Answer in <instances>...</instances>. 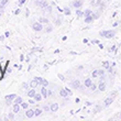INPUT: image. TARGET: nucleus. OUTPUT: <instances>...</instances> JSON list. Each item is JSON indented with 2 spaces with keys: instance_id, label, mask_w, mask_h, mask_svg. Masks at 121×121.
<instances>
[{
  "instance_id": "6e6552de",
  "label": "nucleus",
  "mask_w": 121,
  "mask_h": 121,
  "mask_svg": "<svg viewBox=\"0 0 121 121\" xmlns=\"http://www.w3.org/2000/svg\"><path fill=\"white\" fill-rule=\"evenodd\" d=\"M106 88H107V85H106L105 80H100V83H99V85H98V89L100 90V91H105Z\"/></svg>"
},
{
  "instance_id": "20e7f679",
  "label": "nucleus",
  "mask_w": 121,
  "mask_h": 121,
  "mask_svg": "<svg viewBox=\"0 0 121 121\" xmlns=\"http://www.w3.org/2000/svg\"><path fill=\"white\" fill-rule=\"evenodd\" d=\"M32 29L34 30V31H36V32H41L42 30H43V26H42V23L41 22H33L32 23Z\"/></svg>"
},
{
  "instance_id": "f257e3e1",
  "label": "nucleus",
  "mask_w": 121,
  "mask_h": 121,
  "mask_svg": "<svg viewBox=\"0 0 121 121\" xmlns=\"http://www.w3.org/2000/svg\"><path fill=\"white\" fill-rule=\"evenodd\" d=\"M117 92H118L117 90H113V91H111L109 94V96L105 99V101H104V107H109V106L111 105L112 102H113V100H115L116 96H117Z\"/></svg>"
},
{
  "instance_id": "c9c22d12",
  "label": "nucleus",
  "mask_w": 121,
  "mask_h": 121,
  "mask_svg": "<svg viewBox=\"0 0 121 121\" xmlns=\"http://www.w3.org/2000/svg\"><path fill=\"white\" fill-rule=\"evenodd\" d=\"M96 89H97V85H95V84H92L91 86H90V90H91V91H95Z\"/></svg>"
},
{
  "instance_id": "473e14b6",
  "label": "nucleus",
  "mask_w": 121,
  "mask_h": 121,
  "mask_svg": "<svg viewBox=\"0 0 121 121\" xmlns=\"http://www.w3.org/2000/svg\"><path fill=\"white\" fill-rule=\"evenodd\" d=\"M34 111H35V117H39V116H41V113H42V109H36Z\"/></svg>"
},
{
  "instance_id": "0eeeda50",
  "label": "nucleus",
  "mask_w": 121,
  "mask_h": 121,
  "mask_svg": "<svg viewBox=\"0 0 121 121\" xmlns=\"http://www.w3.org/2000/svg\"><path fill=\"white\" fill-rule=\"evenodd\" d=\"M83 3H84L83 0H74L73 2H72V6H73L75 9H79L80 7H83Z\"/></svg>"
},
{
  "instance_id": "6ab92c4d",
  "label": "nucleus",
  "mask_w": 121,
  "mask_h": 121,
  "mask_svg": "<svg viewBox=\"0 0 121 121\" xmlns=\"http://www.w3.org/2000/svg\"><path fill=\"white\" fill-rule=\"evenodd\" d=\"M39 22H41L42 24H48V22H50V21H48V19H46V18H40V19H39Z\"/></svg>"
},
{
  "instance_id": "a878e982",
  "label": "nucleus",
  "mask_w": 121,
  "mask_h": 121,
  "mask_svg": "<svg viewBox=\"0 0 121 121\" xmlns=\"http://www.w3.org/2000/svg\"><path fill=\"white\" fill-rule=\"evenodd\" d=\"M35 79L38 80L39 85H41V86H43V83H44V79H43L42 77H35Z\"/></svg>"
},
{
  "instance_id": "f8f14e48",
  "label": "nucleus",
  "mask_w": 121,
  "mask_h": 121,
  "mask_svg": "<svg viewBox=\"0 0 121 121\" xmlns=\"http://www.w3.org/2000/svg\"><path fill=\"white\" fill-rule=\"evenodd\" d=\"M84 85L86 86V88H90V86L92 85L91 78H86V79H85V82H84Z\"/></svg>"
},
{
  "instance_id": "a18cd8bd",
  "label": "nucleus",
  "mask_w": 121,
  "mask_h": 121,
  "mask_svg": "<svg viewBox=\"0 0 121 121\" xmlns=\"http://www.w3.org/2000/svg\"><path fill=\"white\" fill-rule=\"evenodd\" d=\"M20 12H21V10H20V9H17L16 11H14V14H16V16H17V14H19Z\"/></svg>"
},
{
  "instance_id": "864d4df0",
  "label": "nucleus",
  "mask_w": 121,
  "mask_h": 121,
  "mask_svg": "<svg viewBox=\"0 0 121 121\" xmlns=\"http://www.w3.org/2000/svg\"><path fill=\"white\" fill-rule=\"evenodd\" d=\"M99 48H104V45H102V44H100V43H99Z\"/></svg>"
},
{
  "instance_id": "b1692460",
  "label": "nucleus",
  "mask_w": 121,
  "mask_h": 121,
  "mask_svg": "<svg viewBox=\"0 0 121 121\" xmlns=\"http://www.w3.org/2000/svg\"><path fill=\"white\" fill-rule=\"evenodd\" d=\"M29 102H21V104H20V106H21V108L22 109H28V107H29Z\"/></svg>"
},
{
  "instance_id": "bb28decb",
  "label": "nucleus",
  "mask_w": 121,
  "mask_h": 121,
  "mask_svg": "<svg viewBox=\"0 0 121 121\" xmlns=\"http://www.w3.org/2000/svg\"><path fill=\"white\" fill-rule=\"evenodd\" d=\"M102 67H104V68H107V69H108L109 67H110V64H109L108 60H105V62H102Z\"/></svg>"
},
{
  "instance_id": "7c9ffc66",
  "label": "nucleus",
  "mask_w": 121,
  "mask_h": 121,
  "mask_svg": "<svg viewBox=\"0 0 121 121\" xmlns=\"http://www.w3.org/2000/svg\"><path fill=\"white\" fill-rule=\"evenodd\" d=\"M52 30H53V26L48 24V26H46V29H45V32H46V33H50V32H52Z\"/></svg>"
},
{
  "instance_id": "39448f33",
  "label": "nucleus",
  "mask_w": 121,
  "mask_h": 121,
  "mask_svg": "<svg viewBox=\"0 0 121 121\" xmlns=\"http://www.w3.org/2000/svg\"><path fill=\"white\" fill-rule=\"evenodd\" d=\"M16 97H17L16 94H10V95L6 96V97H4V99H6V105L7 106H10V105H11V102L14 100V98H16Z\"/></svg>"
},
{
  "instance_id": "3c124183",
  "label": "nucleus",
  "mask_w": 121,
  "mask_h": 121,
  "mask_svg": "<svg viewBox=\"0 0 121 121\" xmlns=\"http://www.w3.org/2000/svg\"><path fill=\"white\" fill-rule=\"evenodd\" d=\"M116 50V46L115 45H113V46H111V48H110V51H115Z\"/></svg>"
},
{
  "instance_id": "423d86ee",
  "label": "nucleus",
  "mask_w": 121,
  "mask_h": 121,
  "mask_svg": "<svg viewBox=\"0 0 121 121\" xmlns=\"http://www.w3.org/2000/svg\"><path fill=\"white\" fill-rule=\"evenodd\" d=\"M80 85H82V84H80L79 79H73L72 82H70V87L74 88V89H78Z\"/></svg>"
},
{
  "instance_id": "412c9836",
  "label": "nucleus",
  "mask_w": 121,
  "mask_h": 121,
  "mask_svg": "<svg viewBox=\"0 0 121 121\" xmlns=\"http://www.w3.org/2000/svg\"><path fill=\"white\" fill-rule=\"evenodd\" d=\"M42 97H43V96H42L41 94H35V96L33 97V98H34L35 101H41V100H42Z\"/></svg>"
},
{
  "instance_id": "aec40b11",
  "label": "nucleus",
  "mask_w": 121,
  "mask_h": 121,
  "mask_svg": "<svg viewBox=\"0 0 121 121\" xmlns=\"http://www.w3.org/2000/svg\"><path fill=\"white\" fill-rule=\"evenodd\" d=\"M92 21H94V18H92V16L85 17V23H91Z\"/></svg>"
},
{
  "instance_id": "cd10ccee",
  "label": "nucleus",
  "mask_w": 121,
  "mask_h": 121,
  "mask_svg": "<svg viewBox=\"0 0 121 121\" xmlns=\"http://www.w3.org/2000/svg\"><path fill=\"white\" fill-rule=\"evenodd\" d=\"M91 77H94V78H97V77H99V75H98V69L92 70V73H91Z\"/></svg>"
},
{
  "instance_id": "1a4fd4ad",
  "label": "nucleus",
  "mask_w": 121,
  "mask_h": 121,
  "mask_svg": "<svg viewBox=\"0 0 121 121\" xmlns=\"http://www.w3.org/2000/svg\"><path fill=\"white\" fill-rule=\"evenodd\" d=\"M26 116L28 118H33V117H35V111L33 109H28L26 112Z\"/></svg>"
},
{
  "instance_id": "dca6fc26",
  "label": "nucleus",
  "mask_w": 121,
  "mask_h": 121,
  "mask_svg": "<svg viewBox=\"0 0 121 121\" xmlns=\"http://www.w3.org/2000/svg\"><path fill=\"white\" fill-rule=\"evenodd\" d=\"M20 108H21V106H20L19 104H14V105H13V112H14V113H18V112L20 111Z\"/></svg>"
},
{
  "instance_id": "5fc2aeb1",
  "label": "nucleus",
  "mask_w": 121,
  "mask_h": 121,
  "mask_svg": "<svg viewBox=\"0 0 121 121\" xmlns=\"http://www.w3.org/2000/svg\"><path fill=\"white\" fill-rule=\"evenodd\" d=\"M118 24H119V22H115V23H113V26H117Z\"/></svg>"
},
{
  "instance_id": "49530a36",
  "label": "nucleus",
  "mask_w": 121,
  "mask_h": 121,
  "mask_svg": "<svg viewBox=\"0 0 121 121\" xmlns=\"http://www.w3.org/2000/svg\"><path fill=\"white\" fill-rule=\"evenodd\" d=\"M91 42H92V43H95V44H99V43H100V42H99L98 40H92Z\"/></svg>"
},
{
  "instance_id": "a211bd4d",
  "label": "nucleus",
  "mask_w": 121,
  "mask_h": 121,
  "mask_svg": "<svg viewBox=\"0 0 121 121\" xmlns=\"http://www.w3.org/2000/svg\"><path fill=\"white\" fill-rule=\"evenodd\" d=\"M60 97H63V98H65V97H67V96H68V94H67V91L65 90V88L60 90Z\"/></svg>"
},
{
  "instance_id": "2eb2a0df",
  "label": "nucleus",
  "mask_w": 121,
  "mask_h": 121,
  "mask_svg": "<svg viewBox=\"0 0 121 121\" xmlns=\"http://www.w3.org/2000/svg\"><path fill=\"white\" fill-rule=\"evenodd\" d=\"M35 94H36V92H35V88H31V89L28 91V96H29L30 98H33L35 96Z\"/></svg>"
},
{
  "instance_id": "2f4dec72",
  "label": "nucleus",
  "mask_w": 121,
  "mask_h": 121,
  "mask_svg": "<svg viewBox=\"0 0 121 121\" xmlns=\"http://www.w3.org/2000/svg\"><path fill=\"white\" fill-rule=\"evenodd\" d=\"M76 16L77 17H83L84 16V12H83V11H80L79 9H77L76 10Z\"/></svg>"
},
{
  "instance_id": "a19ab883",
  "label": "nucleus",
  "mask_w": 121,
  "mask_h": 121,
  "mask_svg": "<svg viewBox=\"0 0 121 121\" xmlns=\"http://www.w3.org/2000/svg\"><path fill=\"white\" fill-rule=\"evenodd\" d=\"M8 118H9L10 120H13V119H14V115H13V113H9Z\"/></svg>"
},
{
  "instance_id": "f704fd0d",
  "label": "nucleus",
  "mask_w": 121,
  "mask_h": 121,
  "mask_svg": "<svg viewBox=\"0 0 121 121\" xmlns=\"http://www.w3.org/2000/svg\"><path fill=\"white\" fill-rule=\"evenodd\" d=\"M26 2V0H19V2H18V7H22Z\"/></svg>"
},
{
  "instance_id": "f3484780",
  "label": "nucleus",
  "mask_w": 121,
  "mask_h": 121,
  "mask_svg": "<svg viewBox=\"0 0 121 121\" xmlns=\"http://www.w3.org/2000/svg\"><path fill=\"white\" fill-rule=\"evenodd\" d=\"M100 2H101V0H91V1H90V4L94 7H99Z\"/></svg>"
},
{
  "instance_id": "de8ad7c7",
  "label": "nucleus",
  "mask_w": 121,
  "mask_h": 121,
  "mask_svg": "<svg viewBox=\"0 0 121 121\" xmlns=\"http://www.w3.org/2000/svg\"><path fill=\"white\" fill-rule=\"evenodd\" d=\"M29 104H31V105H34V104H35V100H32V99H31V100H29Z\"/></svg>"
},
{
  "instance_id": "5701e85b",
  "label": "nucleus",
  "mask_w": 121,
  "mask_h": 121,
  "mask_svg": "<svg viewBox=\"0 0 121 121\" xmlns=\"http://www.w3.org/2000/svg\"><path fill=\"white\" fill-rule=\"evenodd\" d=\"M84 16L85 17H88V16H92V11L90 9H86L84 11Z\"/></svg>"
},
{
  "instance_id": "c756f323",
  "label": "nucleus",
  "mask_w": 121,
  "mask_h": 121,
  "mask_svg": "<svg viewBox=\"0 0 121 121\" xmlns=\"http://www.w3.org/2000/svg\"><path fill=\"white\" fill-rule=\"evenodd\" d=\"M99 17H100V11H99V12H96V13H92V18H94V20L99 19Z\"/></svg>"
},
{
  "instance_id": "e433bc0d",
  "label": "nucleus",
  "mask_w": 121,
  "mask_h": 121,
  "mask_svg": "<svg viewBox=\"0 0 121 121\" xmlns=\"http://www.w3.org/2000/svg\"><path fill=\"white\" fill-rule=\"evenodd\" d=\"M65 90H66V91H67V94H68V96H72V95H73V92H72V90H70L69 88H67V87H66V88H65Z\"/></svg>"
},
{
  "instance_id": "4be33fe9",
  "label": "nucleus",
  "mask_w": 121,
  "mask_h": 121,
  "mask_svg": "<svg viewBox=\"0 0 121 121\" xmlns=\"http://www.w3.org/2000/svg\"><path fill=\"white\" fill-rule=\"evenodd\" d=\"M63 12H64V14H65V16H70V9L68 8V7H65V8H64Z\"/></svg>"
},
{
  "instance_id": "72a5a7b5",
  "label": "nucleus",
  "mask_w": 121,
  "mask_h": 121,
  "mask_svg": "<svg viewBox=\"0 0 121 121\" xmlns=\"http://www.w3.org/2000/svg\"><path fill=\"white\" fill-rule=\"evenodd\" d=\"M98 75H99V77H100V76H105V70L102 69V68L98 69Z\"/></svg>"
},
{
  "instance_id": "4468645a",
  "label": "nucleus",
  "mask_w": 121,
  "mask_h": 121,
  "mask_svg": "<svg viewBox=\"0 0 121 121\" xmlns=\"http://www.w3.org/2000/svg\"><path fill=\"white\" fill-rule=\"evenodd\" d=\"M41 95L44 97V98H46L48 97V89H46V87H42L41 88Z\"/></svg>"
},
{
  "instance_id": "4d7b16f0",
  "label": "nucleus",
  "mask_w": 121,
  "mask_h": 121,
  "mask_svg": "<svg viewBox=\"0 0 121 121\" xmlns=\"http://www.w3.org/2000/svg\"><path fill=\"white\" fill-rule=\"evenodd\" d=\"M0 17H1V12H0Z\"/></svg>"
},
{
  "instance_id": "7ed1b4c3",
  "label": "nucleus",
  "mask_w": 121,
  "mask_h": 121,
  "mask_svg": "<svg viewBox=\"0 0 121 121\" xmlns=\"http://www.w3.org/2000/svg\"><path fill=\"white\" fill-rule=\"evenodd\" d=\"M35 4H36L38 7H40L42 10H44L48 6H50L46 0H35Z\"/></svg>"
},
{
  "instance_id": "37998d69",
  "label": "nucleus",
  "mask_w": 121,
  "mask_h": 121,
  "mask_svg": "<svg viewBox=\"0 0 121 121\" xmlns=\"http://www.w3.org/2000/svg\"><path fill=\"white\" fill-rule=\"evenodd\" d=\"M36 51H41V48H32V52H36Z\"/></svg>"
},
{
  "instance_id": "09e8293b",
  "label": "nucleus",
  "mask_w": 121,
  "mask_h": 121,
  "mask_svg": "<svg viewBox=\"0 0 121 121\" xmlns=\"http://www.w3.org/2000/svg\"><path fill=\"white\" fill-rule=\"evenodd\" d=\"M23 60H24V56L21 54V55H20V60H21V62H23Z\"/></svg>"
},
{
  "instance_id": "8fccbe9b",
  "label": "nucleus",
  "mask_w": 121,
  "mask_h": 121,
  "mask_svg": "<svg viewBox=\"0 0 121 121\" xmlns=\"http://www.w3.org/2000/svg\"><path fill=\"white\" fill-rule=\"evenodd\" d=\"M4 38H6L4 35H1V36H0V41H4Z\"/></svg>"
},
{
  "instance_id": "79ce46f5",
  "label": "nucleus",
  "mask_w": 121,
  "mask_h": 121,
  "mask_svg": "<svg viewBox=\"0 0 121 121\" xmlns=\"http://www.w3.org/2000/svg\"><path fill=\"white\" fill-rule=\"evenodd\" d=\"M57 76H58V77H60V80H65V77H64V76H63V75H62V74H58Z\"/></svg>"
},
{
  "instance_id": "6e6d98bb",
  "label": "nucleus",
  "mask_w": 121,
  "mask_h": 121,
  "mask_svg": "<svg viewBox=\"0 0 121 121\" xmlns=\"http://www.w3.org/2000/svg\"><path fill=\"white\" fill-rule=\"evenodd\" d=\"M117 118H120V119H121V113H119V115L117 116Z\"/></svg>"
},
{
  "instance_id": "4c0bfd02",
  "label": "nucleus",
  "mask_w": 121,
  "mask_h": 121,
  "mask_svg": "<svg viewBox=\"0 0 121 121\" xmlns=\"http://www.w3.org/2000/svg\"><path fill=\"white\" fill-rule=\"evenodd\" d=\"M60 22H62V20H60V19H56V21H55V24H56V26H60Z\"/></svg>"
},
{
  "instance_id": "9b49d317",
  "label": "nucleus",
  "mask_w": 121,
  "mask_h": 121,
  "mask_svg": "<svg viewBox=\"0 0 121 121\" xmlns=\"http://www.w3.org/2000/svg\"><path fill=\"white\" fill-rule=\"evenodd\" d=\"M9 2V0H1L0 1V12H2L3 9H4V7L7 6V3Z\"/></svg>"
},
{
  "instance_id": "f03ea898",
  "label": "nucleus",
  "mask_w": 121,
  "mask_h": 121,
  "mask_svg": "<svg viewBox=\"0 0 121 121\" xmlns=\"http://www.w3.org/2000/svg\"><path fill=\"white\" fill-rule=\"evenodd\" d=\"M100 36H104L106 39H111L116 35V31L115 30H106V31H101L99 33Z\"/></svg>"
},
{
  "instance_id": "58836bf2",
  "label": "nucleus",
  "mask_w": 121,
  "mask_h": 121,
  "mask_svg": "<svg viewBox=\"0 0 121 121\" xmlns=\"http://www.w3.org/2000/svg\"><path fill=\"white\" fill-rule=\"evenodd\" d=\"M28 87H29V84H28V83H23L22 84V88H23V89H26Z\"/></svg>"
},
{
  "instance_id": "ea45409f",
  "label": "nucleus",
  "mask_w": 121,
  "mask_h": 121,
  "mask_svg": "<svg viewBox=\"0 0 121 121\" xmlns=\"http://www.w3.org/2000/svg\"><path fill=\"white\" fill-rule=\"evenodd\" d=\"M43 109H44L45 111H50V110H51V108H50V107H48V106H43Z\"/></svg>"
},
{
  "instance_id": "603ef678",
  "label": "nucleus",
  "mask_w": 121,
  "mask_h": 121,
  "mask_svg": "<svg viewBox=\"0 0 121 121\" xmlns=\"http://www.w3.org/2000/svg\"><path fill=\"white\" fill-rule=\"evenodd\" d=\"M10 35V32H6V33H4V36H9Z\"/></svg>"
},
{
  "instance_id": "ddd939ff",
  "label": "nucleus",
  "mask_w": 121,
  "mask_h": 121,
  "mask_svg": "<svg viewBox=\"0 0 121 121\" xmlns=\"http://www.w3.org/2000/svg\"><path fill=\"white\" fill-rule=\"evenodd\" d=\"M29 86L31 87V88H36V87H38V86H40V85H39L38 80H36V79H33V80H31V82H30Z\"/></svg>"
},
{
  "instance_id": "c03bdc74",
  "label": "nucleus",
  "mask_w": 121,
  "mask_h": 121,
  "mask_svg": "<svg viewBox=\"0 0 121 121\" xmlns=\"http://www.w3.org/2000/svg\"><path fill=\"white\" fill-rule=\"evenodd\" d=\"M43 86H44V87L48 86V80H45V79H44V83H43Z\"/></svg>"
},
{
  "instance_id": "c85d7f7f",
  "label": "nucleus",
  "mask_w": 121,
  "mask_h": 121,
  "mask_svg": "<svg viewBox=\"0 0 121 121\" xmlns=\"http://www.w3.org/2000/svg\"><path fill=\"white\" fill-rule=\"evenodd\" d=\"M102 109V106H100V105H97L95 107V109H94V112H99L100 110Z\"/></svg>"
},
{
  "instance_id": "393cba45",
  "label": "nucleus",
  "mask_w": 121,
  "mask_h": 121,
  "mask_svg": "<svg viewBox=\"0 0 121 121\" xmlns=\"http://www.w3.org/2000/svg\"><path fill=\"white\" fill-rule=\"evenodd\" d=\"M23 100H22V98H21V97H16V98H14V100H13V102H14V104H21V102H22Z\"/></svg>"
},
{
  "instance_id": "9d476101",
  "label": "nucleus",
  "mask_w": 121,
  "mask_h": 121,
  "mask_svg": "<svg viewBox=\"0 0 121 121\" xmlns=\"http://www.w3.org/2000/svg\"><path fill=\"white\" fill-rule=\"evenodd\" d=\"M50 108H51V111L52 112H56L58 110V104H57V102H53V104L50 106Z\"/></svg>"
}]
</instances>
